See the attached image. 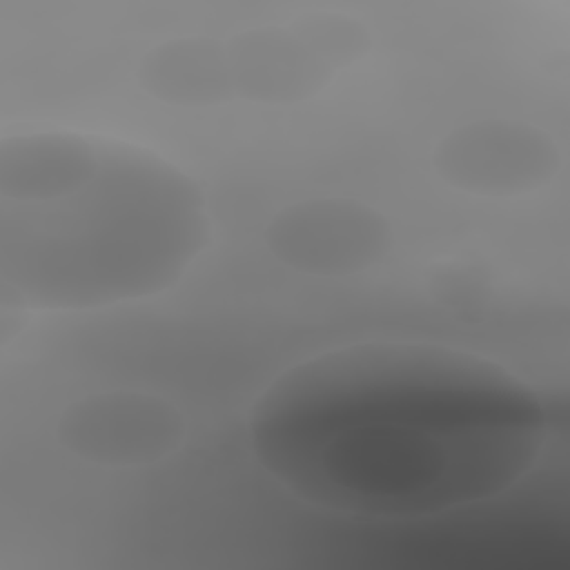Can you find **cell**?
<instances>
[{
	"instance_id": "6da1fadb",
	"label": "cell",
	"mask_w": 570,
	"mask_h": 570,
	"mask_svg": "<svg viewBox=\"0 0 570 570\" xmlns=\"http://www.w3.org/2000/svg\"><path fill=\"white\" fill-rule=\"evenodd\" d=\"M548 441L537 390L481 354L419 341L327 350L267 385L249 416L265 472L321 510L425 519L497 499Z\"/></svg>"
},
{
	"instance_id": "7a4b0ae2",
	"label": "cell",
	"mask_w": 570,
	"mask_h": 570,
	"mask_svg": "<svg viewBox=\"0 0 570 570\" xmlns=\"http://www.w3.org/2000/svg\"><path fill=\"white\" fill-rule=\"evenodd\" d=\"M198 185L165 158L100 136L27 134L2 147L0 265L36 307L156 294L207 243Z\"/></svg>"
},
{
	"instance_id": "3957f363",
	"label": "cell",
	"mask_w": 570,
	"mask_h": 570,
	"mask_svg": "<svg viewBox=\"0 0 570 570\" xmlns=\"http://www.w3.org/2000/svg\"><path fill=\"white\" fill-rule=\"evenodd\" d=\"M443 174L479 191H521L557 174L554 142L521 125H481L443 145Z\"/></svg>"
}]
</instances>
